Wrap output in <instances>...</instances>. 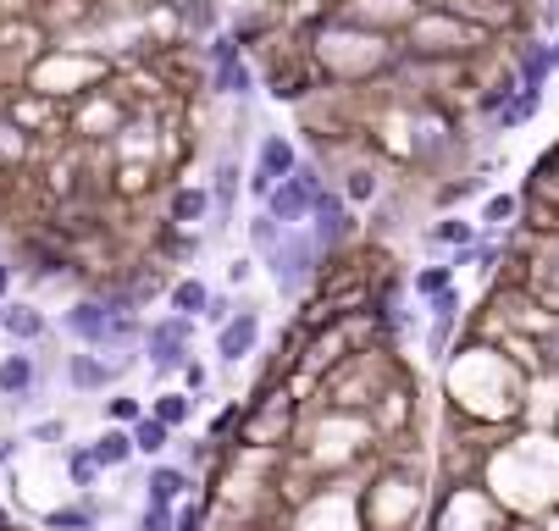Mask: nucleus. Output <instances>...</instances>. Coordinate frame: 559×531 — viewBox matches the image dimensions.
Instances as JSON below:
<instances>
[{
  "instance_id": "38",
  "label": "nucleus",
  "mask_w": 559,
  "mask_h": 531,
  "mask_svg": "<svg viewBox=\"0 0 559 531\" xmlns=\"http://www.w3.org/2000/svg\"><path fill=\"white\" fill-rule=\"evenodd\" d=\"M167 6H178V12H189V23L211 28V6H205V0H167Z\"/></svg>"
},
{
  "instance_id": "17",
  "label": "nucleus",
  "mask_w": 559,
  "mask_h": 531,
  "mask_svg": "<svg viewBox=\"0 0 559 531\" xmlns=\"http://www.w3.org/2000/svg\"><path fill=\"white\" fill-rule=\"evenodd\" d=\"M89 454H95V465L100 471H128L133 460H139V454H133V432L128 426H106V432L95 437V443H89Z\"/></svg>"
},
{
  "instance_id": "4",
  "label": "nucleus",
  "mask_w": 559,
  "mask_h": 531,
  "mask_svg": "<svg viewBox=\"0 0 559 531\" xmlns=\"http://www.w3.org/2000/svg\"><path fill=\"white\" fill-rule=\"evenodd\" d=\"M515 526H521V520L482 482H438L427 531H515Z\"/></svg>"
},
{
  "instance_id": "19",
  "label": "nucleus",
  "mask_w": 559,
  "mask_h": 531,
  "mask_svg": "<svg viewBox=\"0 0 559 531\" xmlns=\"http://www.w3.org/2000/svg\"><path fill=\"white\" fill-rule=\"evenodd\" d=\"M205 305H211V283H205L200 272H189V277H172V288H167V310H172V316H189V321H200V316H205Z\"/></svg>"
},
{
  "instance_id": "21",
  "label": "nucleus",
  "mask_w": 559,
  "mask_h": 531,
  "mask_svg": "<svg viewBox=\"0 0 559 531\" xmlns=\"http://www.w3.org/2000/svg\"><path fill=\"white\" fill-rule=\"evenodd\" d=\"M548 72H554V50H548L543 39H526V45L515 50V78H521V89H532V95H543Z\"/></svg>"
},
{
  "instance_id": "43",
  "label": "nucleus",
  "mask_w": 559,
  "mask_h": 531,
  "mask_svg": "<svg viewBox=\"0 0 559 531\" xmlns=\"http://www.w3.org/2000/svg\"><path fill=\"white\" fill-rule=\"evenodd\" d=\"M554 432H559V415H554Z\"/></svg>"
},
{
  "instance_id": "3",
  "label": "nucleus",
  "mask_w": 559,
  "mask_h": 531,
  "mask_svg": "<svg viewBox=\"0 0 559 531\" xmlns=\"http://www.w3.org/2000/svg\"><path fill=\"white\" fill-rule=\"evenodd\" d=\"M421 509H427V471L410 465L405 454H388V460L371 471L366 493H360L366 531H416Z\"/></svg>"
},
{
  "instance_id": "25",
  "label": "nucleus",
  "mask_w": 559,
  "mask_h": 531,
  "mask_svg": "<svg viewBox=\"0 0 559 531\" xmlns=\"http://www.w3.org/2000/svg\"><path fill=\"white\" fill-rule=\"evenodd\" d=\"M454 283H460V272H454L449 260H432V266H416V272H410V294H416L421 305L438 299L443 288H454Z\"/></svg>"
},
{
  "instance_id": "29",
  "label": "nucleus",
  "mask_w": 559,
  "mask_h": 531,
  "mask_svg": "<svg viewBox=\"0 0 559 531\" xmlns=\"http://www.w3.org/2000/svg\"><path fill=\"white\" fill-rule=\"evenodd\" d=\"M338 194H344V200L360 211V205H371V200H377V194H382V177L371 172V166H355V172H344V183H338Z\"/></svg>"
},
{
  "instance_id": "37",
  "label": "nucleus",
  "mask_w": 559,
  "mask_h": 531,
  "mask_svg": "<svg viewBox=\"0 0 559 531\" xmlns=\"http://www.w3.org/2000/svg\"><path fill=\"white\" fill-rule=\"evenodd\" d=\"M250 277H255V255H233V260H227V283H233V288H244Z\"/></svg>"
},
{
  "instance_id": "8",
  "label": "nucleus",
  "mask_w": 559,
  "mask_h": 531,
  "mask_svg": "<svg viewBox=\"0 0 559 531\" xmlns=\"http://www.w3.org/2000/svg\"><path fill=\"white\" fill-rule=\"evenodd\" d=\"M327 189V177H322V166L316 161H299L294 166V177H283L272 189V200L261 205V211H272L283 227H305L310 222V211H316V194Z\"/></svg>"
},
{
  "instance_id": "40",
  "label": "nucleus",
  "mask_w": 559,
  "mask_h": 531,
  "mask_svg": "<svg viewBox=\"0 0 559 531\" xmlns=\"http://www.w3.org/2000/svg\"><path fill=\"white\" fill-rule=\"evenodd\" d=\"M12 260H6V249H0V299H12Z\"/></svg>"
},
{
  "instance_id": "34",
  "label": "nucleus",
  "mask_w": 559,
  "mask_h": 531,
  "mask_svg": "<svg viewBox=\"0 0 559 531\" xmlns=\"http://www.w3.org/2000/svg\"><path fill=\"white\" fill-rule=\"evenodd\" d=\"M172 515H178V504H150V498H144L133 531H172Z\"/></svg>"
},
{
  "instance_id": "9",
  "label": "nucleus",
  "mask_w": 559,
  "mask_h": 531,
  "mask_svg": "<svg viewBox=\"0 0 559 531\" xmlns=\"http://www.w3.org/2000/svg\"><path fill=\"white\" fill-rule=\"evenodd\" d=\"M0 404L6 410H34V404H45V360H39L34 349H17L0 354Z\"/></svg>"
},
{
  "instance_id": "36",
  "label": "nucleus",
  "mask_w": 559,
  "mask_h": 531,
  "mask_svg": "<svg viewBox=\"0 0 559 531\" xmlns=\"http://www.w3.org/2000/svg\"><path fill=\"white\" fill-rule=\"evenodd\" d=\"M183 388H189L194 399H211V366H205V360H189V366H183Z\"/></svg>"
},
{
  "instance_id": "15",
  "label": "nucleus",
  "mask_w": 559,
  "mask_h": 531,
  "mask_svg": "<svg viewBox=\"0 0 559 531\" xmlns=\"http://www.w3.org/2000/svg\"><path fill=\"white\" fill-rule=\"evenodd\" d=\"M17 272L28 277V283H61V277L72 272V255L61 244H45V238H28L23 244V266Z\"/></svg>"
},
{
  "instance_id": "39",
  "label": "nucleus",
  "mask_w": 559,
  "mask_h": 531,
  "mask_svg": "<svg viewBox=\"0 0 559 531\" xmlns=\"http://www.w3.org/2000/svg\"><path fill=\"white\" fill-rule=\"evenodd\" d=\"M17 454H23V437H17V432H0V471H6Z\"/></svg>"
},
{
  "instance_id": "18",
  "label": "nucleus",
  "mask_w": 559,
  "mask_h": 531,
  "mask_svg": "<svg viewBox=\"0 0 559 531\" xmlns=\"http://www.w3.org/2000/svg\"><path fill=\"white\" fill-rule=\"evenodd\" d=\"M128 432H133V454H139V460H167L172 443H178V432H172L167 421H155L150 410H144L139 421L128 426Z\"/></svg>"
},
{
  "instance_id": "12",
  "label": "nucleus",
  "mask_w": 559,
  "mask_h": 531,
  "mask_svg": "<svg viewBox=\"0 0 559 531\" xmlns=\"http://www.w3.org/2000/svg\"><path fill=\"white\" fill-rule=\"evenodd\" d=\"M0 338H12L17 349H39V343L50 338V316L34 299H6V310H0Z\"/></svg>"
},
{
  "instance_id": "32",
  "label": "nucleus",
  "mask_w": 559,
  "mask_h": 531,
  "mask_svg": "<svg viewBox=\"0 0 559 531\" xmlns=\"http://www.w3.org/2000/svg\"><path fill=\"white\" fill-rule=\"evenodd\" d=\"M454 332H460V316H432V327H427V354L432 360H449V349H454Z\"/></svg>"
},
{
  "instance_id": "23",
  "label": "nucleus",
  "mask_w": 559,
  "mask_h": 531,
  "mask_svg": "<svg viewBox=\"0 0 559 531\" xmlns=\"http://www.w3.org/2000/svg\"><path fill=\"white\" fill-rule=\"evenodd\" d=\"M421 238H427L432 249H471L476 238H482V227L465 222V216H438V222H432Z\"/></svg>"
},
{
  "instance_id": "30",
  "label": "nucleus",
  "mask_w": 559,
  "mask_h": 531,
  "mask_svg": "<svg viewBox=\"0 0 559 531\" xmlns=\"http://www.w3.org/2000/svg\"><path fill=\"white\" fill-rule=\"evenodd\" d=\"M532 371H543V377L559 382V321H548V327L532 338Z\"/></svg>"
},
{
  "instance_id": "33",
  "label": "nucleus",
  "mask_w": 559,
  "mask_h": 531,
  "mask_svg": "<svg viewBox=\"0 0 559 531\" xmlns=\"http://www.w3.org/2000/svg\"><path fill=\"white\" fill-rule=\"evenodd\" d=\"M23 443H45V449H56V443H61V449H67V415H45V421H34L23 432Z\"/></svg>"
},
{
  "instance_id": "16",
  "label": "nucleus",
  "mask_w": 559,
  "mask_h": 531,
  "mask_svg": "<svg viewBox=\"0 0 559 531\" xmlns=\"http://www.w3.org/2000/svg\"><path fill=\"white\" fill-rule=\"evenodd\" d=\"M167 222L172 227H200V222H211V189H205V183H183V189H172Z\"/></svg>"
},
{
  "instance_id": "1",
  "label": "nucleus",
  "mask_w": 559,
  "mask_h": 531,
  "mask_svg": "<svg viewBox=\"0 0 559 531\" xmlns=\"http://www.w3.org/2000/svg\"><path fill=\"white\" fill-rule=\"evenodd\" d=\"M443 399L449 415L476 426H521L532 399V360L504 349V338H488L471 327V338L454 343L443 360Z\"/></svg>"
},
{
  "instance_id": "35",
  "label": "nucleus",
  "mask_w": 559,
  "mask_h": 531,
  "mask_svg": "<svg viewBox=\"0 0 559 531\" xmlns=\"http://www.w3.org/2000/svg\"><path fill=\"white\" fill-rule=\"evenodd\" d=\"M233 310H238V299L233 294H216V288H211V305H205V316H200V327H227V321H233Z\"/></svg>"
},
{
  "instance_id": "27",
  "label": "nucleus",
  "mask_w": 559,
  "mask_h": 531,
  "mask_svg": "<svg viewBox=\"0 0 559 531\" xmlns=\"http://www.w3.org/2000/svg\"><path fill=\"white\" fill-rule=\"evenodd\" d=\"M521 222V194H488V205H482V233H510V227Z\"/></svg>"
},
{
  "instance_id": "41",
  "label": "nucleus",
  "mask_w": 559,
  "mask_h": 531,
  "mask_svg": "<svg viewBox=\"0 0 559 531\" xmlns=\"http://www.w3.org/2000/svg\"><path fill=\"white\" fill-rule=\"evenodd\" d=\"M543 23H548V28H559V0H548V6H543Z\"/></svg>"
},
{
  "instance_id": "26",
  "label": "nucleus",
  "mask_w": 559,
  "mask_h": 531,
  "mask_svg": "<svg viewBox=\"0 0 559 531\" xmlns=\"http://www.w3.org/2000/svg\"><path fill=\"white\" fill-rule=\"evenodd\" d=\"M244 233H250V255H255V260H266V255H277V244H283L288 227L277 222L272 211H255L250 222H244Z\"/></svg>"
},
{
  "instance_id": "5",
  "label": "nucleus",
  "mask_w": 559,
  "mask_h": 531,
  "mask_svg": "<svg viewBox=\"0 0 559 531\" xmlns=\"http://www.w3.org/2000/svg\"><path fill=\"white\" fill-rule=\"evenodd\" d=\"M261 266H266V277H272V288L283 299H305L310 288H322L327 255L316 249V238H310L305 227H288L283 244H277V255H266Z\"/></svg>"
},
{
  "instance_id": "6",
  "label": "nucleus",
  "mask_w": 559,
  "mask_h": 531,
  "mask_svg": "<svg viewBox=\"0 0 559 531\" xmlns=\"http://www.w3.org/2000/svg\"><path fill=\"white\" fill-rule=\"evenodd\" d=\"M194 332H200V321L172 316V310H161V316H144L139 354H144V366H150V377H155V382L183 377V366L194 360Z\"/></svg>"
},
{
  "instance_id": "11",
  "label": "nucleus",
  "mask_w": 559,
  "mask_h": 531,
  "mask_svg": "<svg viewBox=\"0 0 559 531\" xmlns=\"http://www.w3.org/2000/svg\"><path fill=\"white\" fill-rule=\"evenodd\" d=\"M299 166V150L288 133H261V150H255V172H250V200H272V189L283 177H294Z\"/></svg>"
},
{
  "instance_id": "44",
  "label": "nucleus",
  "mask_w": 559,
  "mask_h": 531,
  "mask_svg": "<svg viewBox=\"0 0 559 531\" xmlns=\"http://www.w3.org/2000/svg\"><path fill=\"white\" fill-rule=\"evenodd\" d=\"M0 310H6V299H0Z\"/></svg>"
},
{
  "instance_id": "2",
  "label": "nucleus",
  "mask_w": 559,
  "mask_h": 531,
  "mask_svg": "<svg viewBox=\"0 0 559 531\" xmlns=\"http://www.w3.org/2000/svg\"><path fill=\"white\" fill-rule=\"evenodd\" d=\"M482 487L515 520L559 515V432H504L482 465Z\"/></svg>"
},
{
  "instance_id": "7",
  "label": "nucleus",
  "mask_w": 559,
  "mask_h": 531,
  "mask_svg": "<svg viewBox=\"0 0 559 531\" xmlns=\"http://www.w3.org/2000/svg\"><path fill=\"white\" fill-rule=\"evenodd\" d=\"M261 338H266V310L255 299H238L233 321L216 327V366L233 371V366H250L255 354H261Z\"/></svg>"
},
{
  "instance_id": "10",
  "label": "nucleus",
  "mask_w": 559,
  "mask_h": 531,
  "mask_svg": "<svg viewBox=\"0 0 559 531\" xmlns=\"http://www.w3.org/2000/svg\"><path fill=\"white\" fill-rule=\"evenodd\" d=\"M305 233L316 238V249H322L327 260H338V255H344V244L360 233L355 205H349L338 189H322V194H316V211H310V222H305Z\"/></svg>"
},
{
  "instance_id": "22",
  "label": "nucleus",
  "mask_w": 559,
  "mask_h": 531,
  "mask_svg": "<svg viewBox=\"0 0 559 531\" xmlns=\"http://www.w3.org/2000/svg\"><path fill=\"white\" fill-rule=\"evenodd\" d=\"M61 476H67V487L72 493H95L100 487V465H95V454H89V443H67L61 449Z\"/></svg>"
},
{
  "instance_id": "24",
  "label": "nucleus",
  "mask_w": 559,
  "mask_h": 531,
  "mask_svg": "<svg viewBox=\"0 0 559 531\" xmlns=\"http://www.w3.org/2000/svg\"><path fill=\"white\" fill-rule=\"evenodd\" d=\"M537 305L548 316H559V238L543 244V255H537Z\"/></svg>"
},
{
  "instance_id": "42",
  "label": "nucleus",
  "mask_w": 559,
  "mask_h": 531,
  "mask_svg": "<svg viewBox=\"0 0 559 531\" xmlns=\"http://www.w3.org/2000/svg\"><path fill=\"white\" fill-rule=\"evenodd\" d=\"M548 50H554V72H559V34H554V39H548Z\"/></svg>"
},
{
  "instance_id": "20",
  "label": "nucleus",
  "mask_w": 559,
  "mask_h": 531,
  "mask_svg": "<svg viewBox=\"0 0 559 531\" xmlns=\"http://www.w3.org/2000/svg\"><path fill=\"white\" fill-rule=\"evenodd\" d=\"M150 415L167 421L172 432H183V426H194V415H200V399H194L189 388H161V393H150Z\"/></svg>"
},
{
  "instance_id": "13",
  "label": "nucleus",
  "mask_w": 559,
  "mask_h": 531,
  "mask_svg": "<svg viewBox=\"0 0 559 531\" xmlns=\"http://www.w3.org/2000/svg\"><path fill=\"white\" fill-rule=\"evenodd\" d=\"M194 487H200V476L183 471L178 460L144 465V498H150V504H183V498H194Z\"/></svg>"
},
{
  "instance_id": "14",
  "label": "nucleus",
  "mask_w": 559,
  "mask_h": 531,
  "mask_svg": "<svg viewBox=\"0 0 559 531\" xmlns=\"http://www.w3.org/2000/svg\"><path fill=\"white\" fill-rule=\"evenodd\" d=\"M106 509L111 504L100 493H78V498H67V504L45 509V515H39V526H45V531H100Z\"/></svg>"
},
{
  "instance_id": "31",
  "label": "nucleus",
  "mask_w": 559,
  "mask_h": 531,
  "mask_svg": "<svg viewBox=\"0 0 559 531\" xmlns=\"http://www.w3.org/2000/svg\"><path fill=\"white\" fill-rule=\"evenodd\" d=\"M172 531H211V493H205V498H183L178 515H172Z\"/></svg>"
},
{
  "instance_id": "28",
  "label": "nucleus",
  "mask_w": 559,
  "mask_h": 531,
  "mask_svg": "<svg viewBox=\"0 0 559 531\" xmlns=\"http://www.w3.org/2000/svg\"><path fill=\"white\" fill-rule=\"evenodd\" d=\"M100 410H106V426H133L144 410H150V399H139V393H128V388H111Z\"/></svg>"
}]
</instances>
